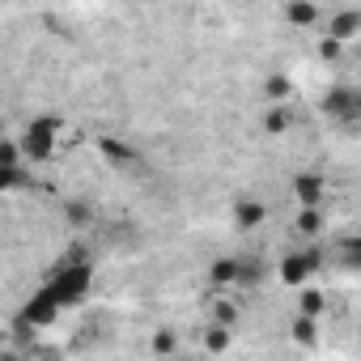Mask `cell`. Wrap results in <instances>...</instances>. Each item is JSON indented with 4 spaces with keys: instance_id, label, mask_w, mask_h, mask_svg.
I'll use <instances>...</instances> for the list:
<instances>
[{
    "instance_id": "cell-1",
    "label": "cell",
    "mask_w": 361,
    "mask_h": 361,
    "mask_svg": "<svg viewBox=\"0 0 361 361\" xmlns=\"http://www.w3.org/2000/svg\"><path fill=\"white\" fill-rule=\"evenodd\" d=\"M60 119H51V115H39V119H30L26 123V132H22V140H18V149H22V161H51L56 153H60Z\"/></svg>"
},
{
    "instance_id": "cell-2",
    "label": "cell",
    "mask_w": 361,
    "mask_h": 361,
    "mask_svg": "<svg viewBox=\"0 0 361 361\" xmlns=\"http://www.w3.org/2000/svg\"><path fill=\"white\" fill-rule=\"evenodd\" d=\"M323 111L336 119V123H353L361 115V94L353 85H331L327 98H323Z\"/></svg>"
},
{
    "instance_id": "cell-3",
    "label": "cell",
    "mask_w": 361,
    "mask_h": 361,
    "mask_svg": "<svg viewBox=\"0 0 361 361\" xmlns=\"http://www.w3.org/2000/svg\"><path fill=\"white\" fill-rule=\"evenodd\" d=\"M319 264H323V255H319V251H293V255H285V259H281V281L298 289V285H306V281L319 272Z\"/></svg>"
},
{
    "instance_id": "cell-4",
    "label": "cell",
    "mask_w": 361,
    "mask_h": 361,
    "mask_svg": "<svg viewBox=\"0 0 361 361\" xmlns=\"http://www.w3.org/2000/svg\"><path fill=\"white\" fill-rule=\"evenodd\" d=\"M289 192H293L298 204H323V200H327V178H323L319 170H302V174H293Z\"/></svg>"
},
{
    "instance_id": "cell-5",
    "label": "cell",
    "mask_w": 361,
    "mask_h": 361,
    "mask_svg": "<svg viewBox=\"0 0 361 361\" xmlns=\"http://www.w3.org/2000/svg\"><path fill=\"white\" fill-rule=\"evenodd\" d=\"M264 221H268V204H264V200L243 196V200L234 204V226H238V230H259Z\"/></svg>"
},
{
    "instance_id": "cell-6",
    "label": "cell",
    "mask_w": 361,
    "mask_h": 361,
    "mask_svg": "<svg viewBox=\"0 0 361 361\" xmlns=\"http://www.w3.org/2000/svg\"><path fill=\"white\" fill-rule=\"evenodd\" d=\"M209 281H213V289H234V285H243V259H213Z\"/></svg>"
},
{
    "instance_id": "cell-7",
    "label": "cell",
    "mask_w": 361,
    "mask_h": 361,
    "mask_svg": "<svg viewBox=\"0 0 361 361\" xmlns=\"http://www.w3.org/2000/svg\"><path fill=\"white\" fill-rule=\"evenodd\" d=\"M357 22H361V18H357V9H340L336 18H327V35H331V39H340V43L348 47V43L357 39Z\"/></svg>"
},
{
    "instance_id": "cell-8",
    "label": "cell",
    "mask_w": 361,
    "mask_h": 361,
    "mask_svg": "<svg viewBox=\"0 0 361 361\" xmlns=\"http://www.w3.org/2000/svg\"><path fill=\"white\" fill-rule=\"evenodd\" d=\"M98 149L106 153V161H111V166H136V149H132V145H123V140H115V136H102V140H98Z\"/></svg>"
},
{
    "instance_id": "cell-9",
    "label": "cell",
    "mask_w": 361,
    "mask_h": 361,
    "mask_svg": "<svg viewBox=\"0 0 361 361\" xmlns=\"http://www.w3.org/2000/svg\"><path fill=\"white\" fill-rule=\"evenodd\" d=\"M293 230H298V234H306V238H310V234H319V230H323V204H302V209H298V217H293Z\"/></svg>"
},
{
    "instance_id": "cell-10",
    "label": "cell",
    "mask_w": 361,
    "mask_h": 361,
    "mask_svg": "<svg viewBox=\"0 0 361 361\" xmlns=\"http://www.w3.org/2000/svg\"><path fill=\"white\" fill-rule=\"evenodd\" d=\"M285 13H289L293 26H319V5L314 0H289Z\"/></svg>"
},
{
    "instance_id": "cell-11",
    "label": "cell",
    "mask_w": 361,
    "mask_h": 361,
    "mask_svg": "<svg viewBox=\"0 0 361 361\" xmlns=\"http://www.w3.org/2000/svg\"><path fill=\"white\" fill-rule=\"evenodd\" d=\"M18 188H30L26 161L22 166H0V192H18Z\"/></svg>"
},
{
    "instance_id": "cell-12",
    "label": "cell",
    "mask_w": 361,
    "mask_h": 361,
    "mask_svg": "<svg viewBox=\"0 0 361 361\" xmlns=\"http://www.w3.org/2000/svg\"><path fill=\"white\" fill-rule=\"evenodd\" d=\"M264 94H268V102H289L293 98V81L289 77H268L264 81Z\"/></svg>"
},
{
    "instance_id": "cell-13",
    "label": "cell",
    "mask_w": 361,
    "mask_h": 361,
    "mask_svg": "<svg viewBox=\"0 0 361 361\" xmlns=\"http://www.w3.org/2000/svg\"><path fill=\"white\" fill-rule=\"evenodd\" d=\"M289 119H293V115H289V106L281 102V106H272V111L264 115V128H268L272 136H281V132H289Z\"/></svg>"
},
{
    "instance_id": "cell-14",
    "label": "cell",
    "mask_w": 361,
    "mask_h": 361,
    "mask_svg": "<svg viewBox=\"0 0 361 361\" xmlns=\"http://www.w3.org/2000/svg\"><path fill=\"white\" fill-rule=\"evenodd\" d=\"M204 348H209V353H221V348H230V327H226V323H213V327L204 331Z\"/></svg>"
},
{
    "instance_id": "cell-15",
    "label": "cell",
    "mask_w": 361,
    "mask_h": 361,
    "mask_svg": "<svg viewBox=\"0 0 361 361\" xmlns=\"http://www.w3.org/2000/svg\"><path fill=\"white\" fill-rule=\"evenodd\" d=\"M64 217H68V226H90V221H94V209H90L85 200H68Z\"/></svg>"
},
{
    "instance_id": "cell-16",
    "label": "cell",
    "mask_w": 361,
    "mask_h": 361,
    "mask_svg": "<svg viewBox=\"0 0 361 361\" xmlns=\"http://www.w3.org/2000/svg\"><path fill=\"white\" fill-rule=\"evenodd\" d=\"M298 289H302V285H298ZM323 310H327V298H323L319 289H302V314H314V319H319Z\"/></svg>"
},
{
    "instance_id": "cell-17",
    "label": "cell",
    "mask_w": 361,
    "mask_h": 361,
    "mask_svg": "<svg viewBox=\"0 0 361 361\" xmlns=\"http://www.w3.org/2000/svg\"><path fill=\"white\" fill-rule=\"evenodd\" d=\"M234 319H238L234 302H226V298H221V289H217V302H213V323H226V327H230Z\"/></svg>"
},
{
    "instance_id": "cell-18",
    "label": "cell",
    "mask_w": 361,
    "mask_h": 361,
    "mask_svg": "<svg viewBox=\"0 0 361 361\" xmlns=\"http://www.w3.org/2000/svg\"><path fill=\"white\" fill-rule=\"evenodd\" d=\"M340 47H344V43H340V39H331V35H327V39L319 43V51H323L327 60H336V56H340Z\"/></svg>"
},
{
    "instance_id": "cell-19",
    "label": "cell",
    "mask_w": 361,
    "mask_h": 361,
    "mask_svg": "<svg viewBox=\"0 0 361 361\" xmlns=\"http://www.w3.org/2000/svg\"><path fill=\"white\" fill-rule=\"evenodd\" d=\"M0 136H5V119H0Z\"/></svg>"
}]
</instances>
